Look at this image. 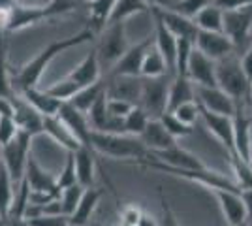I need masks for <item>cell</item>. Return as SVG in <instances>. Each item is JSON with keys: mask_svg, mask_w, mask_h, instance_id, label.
<instances>
[{"mask_svg": "<svg viewBox=\"0 0 252 226\" xmlns=\"http://www.w3.org/2000/svg\"><path fill=\"white\" fill-rule=\"evenodd\" d=\"M94 36L96 34L93 32L91 29H83V31H79V32L74 34V36L61 38V40H57V42H51L47 47H43L36 57H32L29 63H25L19 70H15V74H10L13 93L19 95V93L27 91V89L38 87L42 75L45 74V70H47V66L51 65V61L57 55L64 53V51H68V49H72V47H77V45H81V43L93 42Z\"/></svg>", "mask_w": 252, "mask_h": 226, "instance_id": "obj_1", "label": "cell"}, {"mask_svg": "<svg viewBox=\"0 0 252 226\" xmlns=\"http://www.w3.org/2000/svg\"><path fill=\"white\" fill-rule=\"evenodd\" d=\"M128 166H136V168H143V170H153V172H160L171 175V177H179V179H187L190 183H196L205 187L207 191H235V193H243L241 189L235 185V181L224 175V173L211 170V168H201V170H189V168H171L162 162L155 161V159H134V161H125Z\"/></svg>", "mask_w": 252, "mask_h": 226, "instance_id": "obj_2", "label": "cell"}, {"mask_svg": "<svg viewBox=\"0 0 252 226\" xmlns=\"http://www.w3.org/2000/svg\"><path fill=\"white\" fill-rule=\"evenodd\" d=\"M91 145L96 155L117 159V161H134L147 159L149 149L143 141L128 134H109V132H91Z\"/></svg>", "mask_w": 252, "mask_h": 226, "instance_id": "obj_3", "label": "cell"}, {"mask_svg": "<svg viewBox=\"0 0 252 226\" xmlns=\"http://www.w3.org/2000/svg\"><path fill=\"white\" fill-rule=\"evenodd\" d=\"M217 87L224 91L237 106L251 108V85L245 77L241 61L235 53L217 61Z\"/></svg>", "mask_w": 252, "mask_h": 226, "instance_id": "obj_4", "label": "cell"}, {"mask_svg": "<svg viewBox=\"0 0 252 226\" xmlns=\"http://www.w3.org/2000/svg\"><path fill=\"white\" fill-rule=\"evenodd\" d=\"M171 75L139 77V108L149 119H160L168 111V91Z\"/></svg>", "mask_w": 252, "mask_h": 226, "instance_id": "obj_5", "label": "cell"}, {"mask_svg": "<svg viewBox=\"0 0 252 226\" xmlns=\"http://www.w3.org/2000/svg\"><path fill=\"white\" fill-rule=\"evenodd\" d=\"M130 45L126 42V23H107L105 29L98 34V43L94 45L98 63L107 70L125 55Z\"/></svg>", "mask_w": 252, "mask_h": 226, "instance_id": "obj_6", "label": "cell"}, {"mask_svg": "<svg viewBox=\"0 0 252 226\" xmlns=\"http://www.w3.org/2000/svg\"><path fill=\"white\" fill-rule=\"evenodd\" d=\"M32 140L34 138L31 134L19 130L17 136L10 143L0 147V161L8 168L15 187L21 183L23 177H25V168H27V161H29V155L32 149Z\"/></svg>", "mask_w": 252, "mask_h": 226, "instance_id": "obj_7", "label": "cell"}, {"mask_svg": "<svg viewBox=\"0 0 252 226\" xmlns=\"http://www.w3.org/2000/svg\"><path fill=\"white\" fill-rule=\"evenodd\" d=\"M235 47V53L247 49L249 38L252 36V8L245 6L241 10L224 11V31Z\"/></svg>", "mask_w": 252, "mask_h": 226, "instance_id": "obj_8", "label": "cell"}, {"mask_svg": "<svg viewBox=\"0 0 252 226\" xmlns=\"http://www.w3.org/2000/svg\"><path fill=\"white\" fill-rule=\"evenodd\" d=\"M151 45H153L151 38H145L141 42L130 45L125 51V55L109 68L105 77L107 79H113V77H141V63H143V57H145Z\"/></svg>", "mask_w": 252, "mask_h": 226, "instance_id": "obj_9", "label": "cell"}, {"mask_svg": "<svg viewBox=\"0 0 252 226\" xmlns=\"http://www.w3.org/2000/svg\"><path fill=\"white\" fill-rule=\"evenodd\" d=\"M200 106V104H198ZM200 119L203 121V125L207 127L211 134L222 143V147L226 149L228 157L235 155V138H233V117L228 115H219L213 113L209 109L201 108L200 106Z\"/></svg>", "mask_w": 252, "mask_h": 226, "instance_id": "obj_10", "label": "cell"}, {"mask_svg": "<svg viewBox=\"0 0 252 226\" xmlns=\"http://www.w3.org/2000/svg\"><path fill=\"white\" fill-rule=\"evenodd\" d=\"M209 193L215 194L226 225L228 226L247 225L249 213H247V205L243 202L241 193H235V191H209Z\"/></svg>", "mask_w": 252, "mask_h": 226, "instance_id": "obj_11", "label": "cell"}, {"mask_svg": "<svg viewBox=\"0 0 252 226\" xmlns=\"http://www.w3.org/2000/svg\"><path fill=\"white\" fill-rule=\"evenodd\" d=\"M194 47L209 57L211 61H220L224 57H230L235 53V47L230 42V38L224 32H207V31H198L196 40H194Z\"/></svg>", "mask_w": 252, "mask_h": 226, "instance_id": "obj_12", "label": "cell"}, {"mask_svg": "<svg viewBox=\"0 0 252 226\" xmlns=\"http://www.w3.org/2000/svg\"><path fill=\"white\" fill-rule=\"evenodd\" d=\"M187 77L194 87H217V63L194 47L187 66Z\"/></svg>", "mask_w": 252, "mask_h": 226, "instance_id": "obj_13", "label": "cell"}, {"mask_svg": "<svg viewBox=\"0 0 252 226\" xmlns=\"http://www.w3.org/2000/svg\"><path fill=\"white\" fill-rule=\"evenodd\" d=\"M196 102L213 113L228 117H233L237 109V104L219 87H196Z\"/></svg>", "mask_w": 252, "mask_h": 226, "instance_id": "obj_14", "label": "cell"}, {"mask_svg": "<svg viewBox=\"0 0 252 226\" xmlns=\"http://www.w3.org/2000/svg\"><path fill=\"white\" fill-rule=\"evenodd\" d=\"M149 159H155V161L162 162V164H166V166H171V168H189V170L209 168L198 155L190 153L189 149H183L179 143L177 145H173V147H169V149L151 153Z\"/></svg>", "mask_w": 252, "mask_h": 226, "instance_id": "obj_15", "label": "cell"}, {"mask_svg": "<svg viewBox=\"0 0 252 226\" xmlns=\"http://www.w3.org/2000/svg\"><path fill=\"white\" fill-rule=\"evenodd\" d=\"M151 13H155L177 40H181V38L183 40H192V42L196 40L198 27L190 17L181 15V13L173 10H160V8H151Z\"/></svg>", "mask_w": 252, "mask_h": 226, "instance_id": "obj_16", "label": "cell"}, {"mask_svg": "<svg viewBox=\"0 0 252 226\" xmlns=\"http://www.w3.org/2000/svg\"><path fill=\"white\" fill-rule=\"evenodd\" d=\"M31 193H59L57 189V175H53L51 172H47L40 162L32 157V153L29 155L27 161V168H25V177H23Z\"/></svg>", "mask_w": 252, "mask_h": 226, "instance_id": "obj_17", "label": "cell"}, {"mask_svg": "<svg viewBox=\"0 0 252 226\" xmlns=\"http://www.w3.org/2000/svg\"><path fill=\"white\" fill-rule=\"evenodd\" d=\"M57 115L63 119V123L70 129V132L75 136V140L79 141L81 145H85V147L93 149V145H91V132H93V129H91L85 113H81L79 109H75L72 104L64 102Z\"/></svg>", "mask_w": 252, "mask_h": 226, "instance_id": "obj_18", "label": "cell"}, {"mask_svg": "<svg viewBox=\"0 0 252 226\" xmlns=\"http://www.w3.org/2000/svg\"><path fill=\"white\" fill-rule=\"evenodd\" d=\"M11 100H13V119L17 123V129L31 134L32 138L43 134V115H40L31 104H27L19 95H15Z\"/></svg>", "mask_w": 252, "mask_h": 226, "instance_id": "obj_19", "label": "cell"}, {"mask_svg": "<svg viewBox=\"0 0 252 226\" xmlns=\"http://www.w3.org/2000/svg\"><path fill=\"white\" fill-rule=\"evenodd\" d=\"M42 21H47L43 6H25V4L17 2L10 10V17H8V25H6L4 32H17V31L34 27Z\"/></svg>", "mask_w": 252, "mask_h": 226, "instance_id": "obj_20", "label": "cell"}, {"mask_svg": "<svg viewBox=\"0 0 252 226\" xmlns=\"http://www.w3.org/2000/svg\"><path fill=\"white\" fill-rule=\"evenodd\" d=\"M155 19V47L164 57L168 66L169 75H175V57H177V38L166 29V25L158 19L155 13H151Z\"/></svg>", "mask_w": 252, "mask_h": 226, "instance_id": "obj_21", "label": "cell"}, {"mask_svg": "<svg viewBox=\"0 0 252 226\" xmlns=\"http://www.w3.org/2000/svg\"><path fill=\"white\" fill-rule=\"evenodd\" d=\"M104 196V191L102 189H96V187H91V189H85L83 196L79 200V204L75 205V209L72 211V215L68 217V225L72 226H87L91 223V219L94 215L96 207L100 204Z\"/></svg>", "mask_w": 252, "mask_h": 226, "instance_id": "obj_22", "label": "cell"}, {"mask_svg": "<svg viewBox=\"0 0 252 226\" xmlns=\"http://www.w3.org/2000/svg\"><path fill=\"white\" fill-rule=\"evenodd\" d=\"M139 140L143 141V145L149 149V155L177 145V140L169 134L168 130L164 129V125L160 123V119H151L149 121V125L145 127L143 134L139 136Z\"/></svg>", "mask_w": 252, "mask_h": 226, "instance_id": "obj_23", "label": "cell"}, {"mask_svg": "<svg viewBox=\"0 0 252 226\" xmlns=\"http://www.w3.org/2000/svg\"><path fill=\"white\" fill-rule=\"evenodd\" d=\"M68 79H72L74 83L81 87L93 85L98 79H102V66L98 63V55H96V49L93 47L89 53L85 55V59L75 66L70 74L66 75Z\"/></svg>", "mask_w": 252, "mask_h": 226, "instance_id": "obj_24", "label": "cell"}, {"mask_svg": "<svg viewBox=\"0 0 252 226\" xmlns=\"http://www.w3.org/2000/svg\"><path fill=\"white\" fill-rule=\"evenodd\" d=\"M43 134L49 136L55 143H59L68 153H75L81 147V143L75 140V136L70 132V129L64 125L63 119L59 117V115L43 117Z\"/></svg>", "mask_w": 252, "mask_h": 226, "instance_id": "obj_25", "label": "cell"}, {"mask_svg": "<svg viewBox=\"0 0 252 226\" xmlns=\"http://www.w3.org/2000/svg\"><path fill=\"white\" fill-rule=\"evenodd\" d=\"M96 153L89 147L81 145L79 149L74 153L75 162V175H77V183L83 189H91L94 187L96 179Z\"/></svg>", "mask_w": 252, "mask_h": 226, "instance_id": "obj_26", "label": "cell"}, {"mask_svg": "<svg viewBox=\"0 0 252 226\" xmlns=\"http://www.w3.org/2000/svg\"><path fill=\"white\" fill-rule=\"evenodd\" d=\"M19 97H21L27 104H31L32 108L36 109L40 115H43V117L57 115L61 106L64 104L61 100L53 98L47 91H42V89H38V87H32V89L23 91V93H19Z\"/></svg>", "mask_w": 252, "mask_h": 226, "instance_id": "obj_27", "label": "cell"}, {"mask_svg": "<svg viewBox=\"0 0 252 226\" xmlns=\"http://www.w3.org/2000/svg\"><path fill=\"white\" fill-rule=\"evenodd\" d=\"M196 100V87L187 75H173L168 91V111H173L181 104Z\"/></svg>", "mask_w": 252, "mask_h": 226, "instance_id": "obj_28", "label": "cell"}, {"mask_svg": "<svg viewBox=\"0 0 252 226\" xmlns=\"http://www.w3.org/2000/svg\"><path fill=\"white\" fill-rule=\"evenodd\" d=\"M105 87H107V81H105V77H102V79H98L93 85H87V87H83V89H79V91L75 93V97L72 98L68 104H72L75 109H79L81 113L87 115L89 109L96 104V100L105 93Z\"/></svg>", "mask_w": 252, "mask_h": 226, "instance_id": "obj_29", "label": "cell"}, {"mask_svg": "<svg viewBox=\"0 0 252 226\" xmlns=\"http://www.w3.org/2000/svg\"><path fill=\"white\" fill-rule=\"evenodd\" d=\"M117 0H94L89 4V27L98 36L109 23V17L113 13Z\"/></svg>", "mask_w": 252, "mask_h": 226, "instance_id": "obj_30", "label": "cell"}, {"mask_svg": "<svg viewBox=\"0 0 252 226\" xmlns=\"http://www.w3.org/2000/svg\"><path fill=\"white\" fill-rule=\"evenodd\" d=\"M192 21L196 23L198 31H207V32H222L224 31V11L220 8H217L215 4L205 6L203 10H200Z\"/></svg>", "mask_w": 252, "mask_h": 226, "instance_id": "obj_31", "label": "cell"}, {"mask_svg": "<svg viewBox=\"0 0 252 226\" xmlns=\"http://www.w3.org/2000/svg\"><path fill=\"white\" fill-rule=\"evenodd\" d=\"M15 183L11 179L8 168L4 166V162L0 161V219L8 221L10 209L13 204V196H15Z\"/></svg>", "mask_w": 252, "mask_h": 226, "instance_id": "obj_32", "label": "cell"}, {"mask_svg": "<svg viewBox=\"0 0 252 226\" xmlns=\"http://www.w3.org/2000/svg\"><path fill=\"white\" fill-rule=\"evenodd\" d=\"M160 75H169V72L164 57L160 55L153 42V45L149 47L143 57V63H141V77H160Z\"/></svg>", "mask_w": 252, "mask_h": 226, "instance_id": "obj_33", "label": "cell"}, {"mask_svg": "<svg viewBox=\"0 0 252 226\" xmlns=\"http://www.w3.org/2000/svg\"><path fill=\"white\" fill-rule=\"evenodd\" d=\"M147 11H151V8L147 6L145 0H117L113 13L109 17V23H126V19L139 15V13H147Z\"/></svg>", "mask_w": 252, "mask_h": 226, "instance_id": "obj_34", "label": "cell"}, {"mask_svg": "<svg viewBox=\"0 0 252 226\" xmlns=\"http://www.w3.org/2000/svg\"><path fill=\"white\" fill-rule=\"evenodd\" d=\"M230 164L233 170V181L241 191L252 189V166L251 162L243 161L239 155H230Z\"/></svg>", "mask_w": 252, "mask_h": 226, "instance_id": "obj_35", "label": "cell"}, {"mask_svg": "<svg viewBox=\"0 0 252 226\" xmlns=\"http://www.w3.org/2000/svg\"><path fill=\"white\" fill-rule=\"evenodd\" d=\"M149 121H151V119H149L147 113L139 108V106H134V109L123 119V123H125V134L139 138V136L143 134L145 127L149 125Z\"/></svg>", "mask_w": 252, "mask_h": 226, "instance_id": "obj_36", "label": "cell"}, {"mask_svg": "<svg viewBox=\"0 0 252 226\" xmlns=\"http://www.w3.org/2000/svg\"><path fill=\"white\" fill-rule=\"evenodd\" d=\"M79 89H81V87L77 85V83H74V81L68 79V77H64L61 81H55V83H53L51 87H47L45 91H47L53 98L61 100V102H70Z\"/></svg>", "mask_w": 252, "mask_h": 226, "instance_id": "obj_37", "label": "cell"}, {"mask_svg": "<svg viewBox=\"0 0 252 226\" xmlns=\"http://www.w3.org/2000/svg\"><path fill=\"white\" fill-rule=\"evenodd\" d=\"M13 87H11L10 72H8V65H6V43L0 34V98H13Z\"/></svg>", "mask_w": 252, "mask_h": 226, "instance_id": "obj_38", "label": "cell"}, {"mask_svg": "<svg viewBox=\"0 0 252 226\" xmlns=\"http://www.w3.org/2000/svg\"><path fill=\"white\" fill-rule=\"evenodd\" d=\"M160 123L164 125V129L168 130L175 140H179V138H187V136H192V134H194V127H189V125L181 123V121H179L173 113H169V111H166V113L160 117Z\"/></svg>", "mask_w": 252, "mask_h": 226, "instance_id": "obj_39", "label": "cell"}, {"mask_svg": "<svg viewBox=\"0 0 252 226\" xmlns=\"http://www.w3.org/2000/svg\"><path fill=\"white\" fill-rule=\"evenodd\" d=\"M83 187L81 185H72V187H68V189H64L61 196H59V200H61V205H63V213L64 215H72V211L75 209V205L79 204V200H81V196H83Z\"/></svg>", "mask_w": 252, "mask_h": 226, "instance_id": "obj_40", "label": "cell"}, {"mask_svg": "<svg viewBox=\"0 0 252 226\" xmlns=\"http://www.w3.org/2000/svg\"><path fill=\"white\" fill-rule=\"evenodd\" d=\"M194 49L192 40H177V57H175V75H187V66L190 61V53Z\"/></svg>", "mask_w": 252, "mask_h": 226, "instance_id": "obj_41", "label": "cell"}, {"mask_svg": "<svg viewBox=\"0 0 252 226\" xmlns=\"http://www.w3.org/2000/svg\"><path fill=\"white\" fill-rule=\"evenodd\" d=\"M169 113H173L181 123H185L189 127H194L198 123V119H200V106H198L196 100H192V102H187V104H181L179 108H175Z\"/></svg>", "mask_w": 252, "mask_h": 226, "instance_id": "obj_42", "label": "cell"}, {"mask_svg": "<svg viewBox=\"0 0 252 226\" xmlns=\"http://www.w3.org/2000/svg\"><path fill=\"white\" fill-rule=\"evenodd\" d=\"M72 185H79V183H77V175H75L74 153H68V159H66V164H64L63 172L57 175V189L63 193L64 189H68V187H72Z\"/></svg>", "mask_w": 252, "mask_h": 226, "instance_id": "obj_43", "label": "cell"}, {"mask_svg": "<svg viewBox=\"0 0 252 226\" xmlns=\"http://www.w3.org/2000/svg\"><path fill=\"white\" fill-rule=\"evenodd\" d=\"M211 4H213V0H175L169 10L177 11L181 15H187L192 19L198 11L203 10L205 6H211Z\"/></svg>", "mask_w": 252, "mask_h": 226, "instance_id": "obj_44", "label": "cell"}, {"mask_svg": "<svg viewBox=\"0 0 252 226\" xmlns=\"http://www.w3.org/2000/svg\"><path fill=\"white\" fill-rule=\"evenodd\" d=\"M134 106H137V104L130 102V100H125V98H111V97L105 98V109H107V113L111 117L115 119H125L134 109Z\"/></svg>", "mask_w": 252, "mask_h": 226, "instance_id": "obj_45", "label": "cell"}, {"mask_svg": "<svg viewBox=\"0 0 252 226\" xmlns=\"http://www.w3.org/2000/svg\"><path fill=\"white\" fill-rule=\"evenodd\" d=\"M17 123L13 117H0V147H4L6 143H10L17 136Z\"/></svg>", "mask_w": 252, "mask_h": 226, "instance_id": "obj_46", "label": "cell"}, {"mask_svg": "<svg viewBox=\"0 0 252 226\" xmlns=\"http://www.w3.org/2000/svg\"><path fill=\"white\" fill-rule=\"evenodd\" d=\"M25 221L29 226H68V215H38Z\"/></svg>", "mask_w": 252, "mask_h": 226, "instance_id": "obj_47", "label": "cell"}, {"mask_svg": "<svg viewBox=\"0 0 252 226\" xmlns=\"http://www.w3.org/2000/svg\"><path fill=\"white\" fill-rule=\"evenodd\" d=\"M145 209L139 207L137 204H126L121 207V225L125 226H136V223L139 221V217Z\"/></svg>", "mask_w": 252, "mask_h": 226, "instance_id": "obj_48", "label": "cell"}, {"mask_svg": "<svg viewBox=\"0 0 252 226\" xmlns=\"http://www.w3.org/2000/svg\"><path fill=\"white\" fill-rule=\"evenodd\" d=\"M158 194H160V205H162L160 226H181L177 221V217H175V213H173V209H171V205H169V202L166 200V196H164V191L160 189Z\"/></svg>", "mask_w": 252, "mask_h": 226, "instance_id": "obj_49", "label": "cell"}, {"mask_svg": "<svg viewBox=\"0 0 252 226\" xmlns=\"http://www.w3.org/2000/svg\"><path fill=\"white\" fill-rule=\"evenodd\" d=\"M213 4L222 11H231V10H241L245 6H251L252 0H213Z\"/></svg>", "mask_w": 252, "mask_h": 226, "instance_id": "obj_50", "label": "cell"}, {"mask_svg": "<svg viewBox=\"0 0 252 226\" xmlns=\"http://www.w3.org/2000/svg\"><path fill=\"white\" fill-rule=\"evenodd\" d=\"M239 61H241V68L243 72H245V77H247L249 85L252 87V45L243 51V57H239Z\"/></svg>", "mask_w": 252, "mask_h": 226, "instance_id": "obj_51", "label": "cell"}, {"mask_svg": "<svg viewBox=\"0 0 252 226\" xmlns=\"http://www.w3.org/2000/svg\"><path fill=\"white\" fill-rule=\"evenodd\" d=\"M0 117H13V100L0 98Z\"/></svg>", "mask_w": 252, "mask_h": 226, "instance_id": "obj_52", "label": "cell"}, {"mask_svg": "<svg viewBox=\"0 0 252 226\" xmlns=\"http://www.w3.org/2000/svg\"><path fill=\"white\" fill-rule=\"evenodd\" d=\"M136 226H160V219H157V217L147 213V211H143L139 221L136 223Z\"/></svg>", "mask_w": 252, "mask_h": 226, "instance_id": "obj_53", "label": "cell"}, {"mask_svg": "<svg viewBox=\"0 0 252 226\" xmlns=\"http://www.w3.org/2000/svg\"><path fill=\"white\" fill-rule=\"evenodd\" d=\"M147 2L149 8H160V10H169L171 8V4L175 2V0H145Z\"/></svg>", "mask_w": 252, "mask_h": 226, "instance_id": "obj_54", "label": "cell"}, {"mask_svg": "<svg viewBox=\"0 0 252 226\" xmlns=\"http://www.w3.org/2000/svg\"><path fill=\"white\" fill-rule=\"evenodd\" d=\"M241 196H243V202H245V205H247L249 219H252V189H249V191H243Z\"/></svg>", "mask_w": 252, "mask_h": 226, "instance_id": "obj_55", "label": "cell"}, {"mask_svg": "<svg viewBox=\"0 0 252 226\" xmlns=\"http://www.w3.org/2000/svg\"><path fill=\"white\" fill-rule=\"evenodd\" d=\"M17 4V0H0V10H11Z\"/></svg>", "mask_w": 252, "mask_h": 226, "instance_id": "obj_56", "label": "cell"}, {"mask_svg": "<svg viewBox=\"0 0 252 226\" xmlns=\"http://www.w3.org/2000/svg\"><path fill=\"white\" fill-rule=\"evenodd\" d=\"M79 2H81V4H83V2L85 4H91V2H94V0H79Z\"/></svg>", "mask_w": 252, "mask_h": 226, "instance_id": "obj_57", "label": "cell"}, {"mask_svg": "<svg viewBox=\"0 0 252 226\" xmlns=\"http://www.w3.org/2000/svg\"><path fill=\"white\" fill-rule=\"evenodd\" d=\"M247 226H252V219H249V221H247Z\"/></svg>", "mask_w": 252, "mask_h": 226, "instance_id": "obj_58", "label": "cell"}, {"mask_svg": "<svg viewBox=\"0 0 252 226\" xmlns=\"http://www.w3.org/2000/svg\"><path fill=\"white\" fill-rule=\"evenodd\" d=\"M6 225V221H2V219H0V226H4Z\"/></svg>", "mask_w": 252, "mask_h": 226, "instance_id": "obj_59", "label": "cell"}, {"mask_svg": "<svg viewBox=\"0 0 252 226\" xmlns=\"http://www.w3.org/2000/svg\"><path fill=\"white\" fill-rule=\"evenodd\" d=\"M251 166H252V159H251Z\"/></svg>", "mask_w": 252, "mask_h": 226, "instance_id": "obj_60", "label": "cell"}, {"mask_svg": "<svg viewBox=\"0 0 252 226\" xmlns=\"http://www.w3.org/2000/svg\"><path fill=\"white\" fill-rule=\"evenodd\" d=\"M68 226H72V225H68Z\"/></svg>", "mask_w": 252, "mask_h": 226, "instance_id": "obj_61", "label": "cell"}, {"mask_svg": "<svg viewBox=\"0 0 252 226\" xmlns=\"http://www.w3.org/2000/svg\"><path fill=\"white\" fill-rule=\"evenodd\" d=\"M121 226H125V225H121Z\"/></svg>", "mask_w": 252, "mask_h": 226, "instance_id": "obj_62", "label": "cell"}, {"mask_svg": "<svg viewBox=\"0 0 252 226\" xmlns=\"http://www.w3.org/2000/svg\"><path fill=\"white\" fill-rule=\"evenodd\" d=\"M245 226H247V225H245Z\"/></svg>", "mask_w": 252, "mask_h": 226, "instance_id": "obj_63", "label": "cell"}]
</instances>
